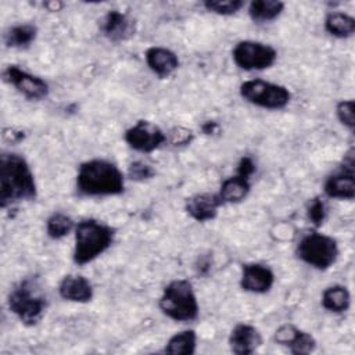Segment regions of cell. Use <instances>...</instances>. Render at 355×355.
Here are the masks:
<instances>
[{
  "label": "cell",
  "mask_w": 355,
  "mask_h": 355,
  "mask_svg": "<svg viewBox=\"0 0 355 355\" xmlns=\"http://www.w3.org/2000/svg\"><path fill=\"white\" fill-rule=\"evenodd\" d=\"M37 184L33 171L22 154H0V207L7 209L24 201H35Z\"/></svg>",
  "instance_id": "obj_1"
},
{
  "label": "cell",
  "mask_w": 355,
  "mask_h": 355,
  "mask_svg": "<svg viewBox=\"0 0 355 355\" xmlns=\"http://www.w3.org/2000/svg\"><path fill=\"white\" fill-rule=\"evenodd\" d=\"M76 191L85 197H112L125 191V173L104 158L82 162L75 178Z\"/></svg>",
  "instance_id": "obj_2"
},
{
  "label": "cell",
  "mask_w": 355,
  "mask_h": 355,
  "mask_svg": "<svg viewBox=\"0 0 355 355\" xmlns=\"http://www.w3.org/2000/svg\"><path fill=\"white\" fill-rule=\"evenodd\" d=\"M115 229L103 220L85 218L73 230L72 261L78 266L87 265L103 255L114 243Z\"/></svg>",
  "instance_id": "obj_3"
},
{
  "label": "cell",
  "mask_w": 355,
  "mask_h": 355,
  "mask_svg": "<svg viewBox=\"0 0 355 355\" xmlns=\"http://www.w3.org/2000/svg\"><path fill=\"white\" fill-rule=\"evenodd\" d=\"M10 312L25 326H36L47 309V298L36 277L21 279L7 295Z\"/></svg>",
  "instance_id": "obj_4"
},
{
  "label": "cell",
  "mask_w": 355,
  "mask_h": 355,
  "mask_svg": "<svg viewBox=\"0 0 355 355\" xmlns=\"http://www.w3.org/2000/svg\"><path fill=\"white\" fill-rule=\"evenodd\" d=\"M159 311L173 322H193L198 318L200 304L193 284L186 279L171 280L158 300Z\"/></svg>",
  "instance_id": "obj_5"
},
{
  "label": "cell",
  "mask_w": 355,
  "mask_h": 355,
  "mask_svg": "<svg viewBox=\"0 0 355 355\" xmlns=\"http://www.w3.org/2000/svg\"><path fill=\"white\" fill-rule=\"evenodd\" d=\"M340 254L337 240L316 230L302 236L295 247L297 258L316 270L330 269Z\"/></svg>",
  "instance_id": "obj_6"
},
{
  "label": "cell",
  "mask_w": 355,
  "mask_h": 355,
  "mask_svg": "<svg viewBox=\"0 0 355 355\" xmlns=\"http://www.w3.org/2000/svg\"><path fill=\"white\" fill-rule=\"evenodd\" d=\"M239 93L244 101L263 110L279 111L286 108L291 101L288 87L263 79L244 80L239 87Z\"/></svg>",
  "instance_id": "obj_7"
},
{
  "label": "cell",
  "mask_w": 355,
  "mask_h": 355,
  "mask_svg": "<svg viewBox=\"0 0 355 355\" xmlns=\"http://www.w3.org/2000/svg\"><path fill=\"white\" fill-rule=\"evenodd\" d=\"M232 60L243 71H263L277 61V50L263 42L240 40L232 50Z\"/></svg>",
  "instance_id": "obj_8"
},
{
  "label": "cell",
  "mask_w": 355,
  "mask_h": 355,
  "mask_svg": "<svg viewBox=\"0 0 355 355\" xmlns=\"http://www.w3.org/2000/svg\"><path fill=\"white\" fill-rule=\"evenodd\" d=\"M3 79L29 101L44 100L50 93L49 83L39 75L10 64L3 69Z\"/></svg>",
  "instance_id": "obj_9"
},
{
  "label": "cell",
  "mask_w": 355,
  "mask_h": 355,
  "mask_svg": "<svg viewBox=\"0 0 355 355\" xmlns=\"http://www.w3.org/2000/svg\"><path fill=\"white\" fill-rule=\"evenodd\" d=\"M125 143L135 151L148 154L166 143V133L154 122L139 119L123 133Z\"/></svg>",
  "instance_id": "obj_10"
},
{
  "label": "cell",
  "mask_w": 355,
  "mask_h": 355,
  "mask_svg": "<svg viewBox=\"0 0 355 355\" xmlns=\"http://www.w3.org/2000/svg\"><path fill=\"white\" fill-rule=\"evenodd\" d=\"M355 162L354 148L344 155L343 165L338 171L329 175L323 183V191L326 197L334 200L351 201L355 197Z\"/></svg>",
  "instance_id": "obj_11"
},
{
  "label": "cell",
  "mask_w": 355,
  "mask_h": 355,
  "mask_svg": "<svg viewBox=\"0 0 355 355\" xmlns=\"http://www.w3.org/2000/svg\"><path fill=\"white\" fill-rule=\"evenodd\" d=\"M275 280V272L268 265L259 262H247L241 265L240 287L245 293L266 294L272 290Z\"/></svg>",
  "instance_id": "obj_12"
},
{
  "label": "cell",
  "mask_w": 355,
  "mask_h": 355,
  "mask_svg": "<svg viewBox=\"0 0 355 355\" xmlns=\"http://www.w3.org/2000/svg\"><path fill=\"white\" fill-rule=\"evenodd\" d=\"M273 338L277 344L287 347L288 351L294 355H305L311 354L316 349V340L315 337L294 326L293 323H284L279 329H276Z\"/></svg>",
  "instance_id": "obj_13"
},
{
  "label": "cell",
  "mask_w": 355,
  "mask_h": 355,
  "mask_svg": "<svg viewBox=\"0 0 355 355\" xmlns=\"http://www.w3.org/2000/svg\"><path fill=\"white\" fill-rule=\"evenodd\" d=\"M222 205L218 193H196L186 198L184 211L196 222H209L218 216Z\"/></svg>",
  "instance_id": "obj_14"
},
{
  "label": "cell",
  "mask_w": 355,
  "mask_h": 355,
  "mask_svg": "<svg viewBox=\"0 0 355 355\" xmlns=\"http://www.w3.org/2000/svg\"><path fill=\"white\" fill-rule=\"evenodd\" d=\"M227 344L233 354L250 355L262 345V334L254 324L237 323L229 333Z\"/></svg>",
  "instance_id": "obj_15"
},
{
  "label": "cell",
  "mask_w": 355,
  "mask_h": 355,
  "mask_svg": "<svg viewBox=\"0 0 355 355\" xmlns=\"http://www.w3.org/2000/svg\"><path fill=\"white\" fill-rule=\"evenodd\" d=\"M100 31L105 39L114 43L125 42L135 35V21L125 12L110 10L100 21Z\"/></svg>",
  "instance_id": "obj_16"
},
{
  "label": "cell",
  "mask_w": 355,
  "mask_h": 355,
  "mask_svg": "<svg viewBox=\"0 0 355 355\" xmlns=\"http://www.w3.org/2000/svg\"><path fill=\"white\" fill-rule=\"evenodd\" d=\"M58 294L62 300L69 302L86 304L94 297V288L92 282L83 275L72 273L65 275L58 283Z\"/></svg>",
  "instance_id": "obj_17"
},
{
  "label": "cell",
  "mask_w": 355,
  "mask_h": 355,
  "mask_svg": "<svg viewBox=\"0 0 355 355\" xmlns=\"http://www.w3.org/2000/svg\"><path fill=\"white\" fill-rule=\"evenodd\" d=\"M148 69L161 79L169 78L179 68V57L171 49L162 46H151L144 53Z\"/></svg>",
  "instance_id": "obj_18"
},
{
  "label": "cell",
  "mask_w": 355,
  "mask_h": 355,
  "mask_svg": "<svg viewBox=\"0 0 355 355\" xmlns=\"http://www.w3.org/2000/svg\"><path fill=\"white\" fill-rule=\"evenodd\" d=\"M251 190V176L236 169V173L226 178L218 190L222 204H239L247 198Z\"/></svg>",
  "instance_id": "obj_19"
},
{
  "label": "cell",
  "mask_w": 355,
  "mask_h": 355,
  "mask_svg": "<svg viewBox=\"0 0 355 355\" xmlns=\"http://www.w3.org/2000/svg\"><path fill=\"white\" fill-rule=\"evenodd\" d=\"M286 8L282 0H252L248 4L247 12L254 24H266L277 19Z\"/></svg>",
  "instance_id": "obj_20"
},
{
  "label": "cell",
  "mask_w": 355,
  "mask_h": 355,
  "mask_svg": "<svg viewBox=\"0 0 355 355\" xmlns=\"http://www.w3.org/2000/svg\"><path fill=\"white\" fill-rule=\"evenodd\" d=\"M320 304L327 312L344 313L351 306V293L343 284L329 286L322 293Z\"/></svg>",
  "instance_id": "obj_21"
},
{
  "label": "cell",
  "mask_w": 355,
  "mask_h": 355,
  "mask_svg": "<svg viewBox=\"0 0 355 355\" xmlns=\"http://www.w3.org/2000/svg\"><path fill=\"white\" fill-rule=\"evenodd\" d=\"M39 29L35 24L24 22L10 26L3 36L6 47L10 49H26L29 47L37 37Z\"/></svg>",
  "instance_id": "obj_22"
},
{
  "label": "cell",
  "mask_w": 355,
  "mask_h": 355,
  "mask_svg": "<svg viewBox=\"0 0 355 355\" xmlns=\"http://www.w3.org/2000/svg\"><path fill=\"white\" fill-rule=\"evenodd\" d=\"M324 31L337 39H348L355 33V18L343 11H330L324 17Z\"/></svg>",
  "instance_id": "obj_23"
},
{
  "label": "cell",
  "mask_w": 355,
  "mask_h": 355,
  "mask_svg": "<svg viewBox=\"0 0 355 355\" xmlns=\"http://www.w3.org/2000/svg\"><path fill=\"white\" fill-rule=\"evenodd\" d=\"M197 351V333L193 329L182 330L169 337L164 352L173 355H193Z\"/></svg>",
  "instance_id": "obj_24"
},
{
  "label": "cell",
  "mask_w": 355,
  "mask_h": 355,
  "mask_svg": "<svg viewBox=\"0 0 355 355\" xmlns=\"http://www.w3.org/2000/svg\"><path fill=\"white\" fill-rule=\"evenodd\" d=\"M76 223L64 212H53L46 219V234L51 240H61L75 230Z\"/></svg>",
  "instance_id": "obj_25"
},
{
  "label": "cell",
  "mask_w": 355,
  "mask_h": 355,
  "mask_svg": "<svg viewBox=\"0 0 355 355\" xmlns=\"http://www.w3.org/2000/svg\"><path fill=\"white\" fill-rule=\"evenodd\" d=\"M245 3L243 0H205L202 1V7L215 15L230 17L237 14Z\"/></svg>",
  "instance_id": "obj_26"
},
{
  "label": "cell",
  "mask_w": 355,
  "mask_h": 355,
  "mask_svg": "<svg viewBox=\"0 0 355 355\" xmlns=\"http://www.w3.org/2000/svg\"><path fill=\"white\" fill-rule=\"evenodd\" d=\"M336 116L338 122L349 132L355 129V103L354 100H340L336 104Z\"/></svg>",
  "instance_id": "obj_27"
},
{
  "label": "cell",
  "mask_w": 355,
  "mask_h": 355,
  "mask_svg": "<svg viewBox=\"0 0 355 355\" xmlns=\"http://www.w3.org/2000/svg\"><path fill=\"white\" fill-rule=\"evenodd\" d=\"M327 216V207L322 197H315L308 202L306 207V218L315 226L319 227L323 225Z\"/></svg>",
  "instance_id": "obj_28"
},
{
  "label": "cell",
  "mask_w": 355,
  "mask_h": 355,
  "mask_svg": "<svg viewBox=\"0 0 355 355\" xmlns=\"http://www.w3.org/2000/svg\"><path fill=\"white\" fill-rule=\"evenodd\" d=\"M126 175L135 182H144L155 176V169L144 161H133L129 164Z\"/></svg>",
  "instance_id": "obj_29"
},
{
  "label": "cell",
  "mask_w": 355,
  "mask_h": 355,
  "mask_svg": "<svg viewBox=\"0 0 355 355\" xmlns=\"http://www.w3.org/2000/svg\"><path fill=\"white\" fill-rule=\"evenodd\" d=\"M166 140H169L173 146H187L193 140V132L190 129L175 126L166 133Z\"/></svg>",
  "instance_id": "obj_30"
},
{
  "label": "cell",
  "mask_w": 355,
  "mask_h": 355,
  "mask_svg": "<svg viewBox=\"0 0 355 355\" xmlns=\"http://www.w3.org/2000/svg\"><path fill=\"white\" fill-rule=\"evenodd\" d=\"M219 123L215 122V121H207L202 123L201 129L204 132V135H214V133H218L219 132Z\"/></svg>",
  "instance_id": "obj_31"
},
{
  "label": "cell",
  "mask_w": 355,
  "mask_h": 355,
  "mask_svg": "<svg viewBox=\"0 0 355 355\" xmlns=\"http://www.w3.org/2000/svg\"><path fill=\"white\" fill-rule=\"evenodd\" d=\"M44 6L49 8V11H60V10L64 7V4H62V3H54V1H51V3H46Z\"/></svg>",
  "instance_id": "obj_32"
}]
</instances>
